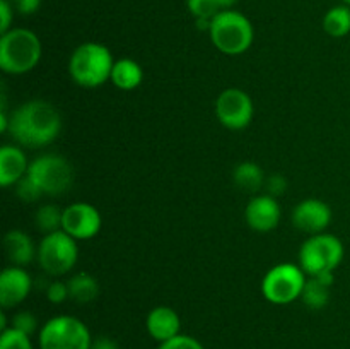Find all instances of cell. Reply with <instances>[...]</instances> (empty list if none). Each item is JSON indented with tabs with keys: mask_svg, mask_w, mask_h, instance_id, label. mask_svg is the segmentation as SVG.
I'll list each match as a JSON object with an SVG mask.
<instances>
[{
	"mask_svg": "<svg viewBox=\"0 0 350 349\" xmlns=\"http://www.w3.org/2000/svg\"><path fill=\"white\" fill-rule=\"evenodd\" d=\"M306 272L296 263H279L265 274L262 293L273 305H289L301 298L306 286Z\"/></svg>",
	"mask_w": 350,
	"mask_h": 349,
	"instance_id": "obj_8",
	"label": "cell"
},
{
	"mask_svg": "<svg viewBox=\"0 0 350 349\" xmlns=\"http://www.w3.org/2000/svg\"><path fill=\"white\" fill-rule=\"evenodd\" d=\"M29 170L27 157L21 147L3 146L0 149V185L10 187L24 178Z\"/></svg>",
	"mask_w": 350,
	"mask_h": 349,
	"instance_id": "obj_16",
	"label": "cell"
},
{
	"mask_svg": "<svg viewBox=\"0 0 350 349\" xmlns=\"http://www.w3.org/2000/svg\"><path fill=\"white\" fill-rule=\"evenodd\" d=\"M232 180H234L236 187L241 188L243 192L248 194H256L262 187H265V174L263 170L253 161H245V163L238 164L232 173Z\"/></svg>",
	"mask_w": 350,
	"mask_h": 349,
	"instance_id": "obj_20",
	"label": "cell"
},
{
	"mask_svg": "<svg viewBox=\"0 0 350 349\" xmlns=\"http://www.w3.org/2000/svg\"><path fill=\"white\" fill-rule=\"evenodd\" d=\"M10 327L17 328V331L24 332V334H27V335H33L38 328V320H36V317L31 313V311L24 310V311H19V313L14 315L12 325H10Z\"/></svg>",
	"mask_w": 350,
	"mask_h": 349,
	"instance_id": "obj_27",
	"label": "cell"
},
{
	"mask_svg": "<svg viewBox=\"0 0 350 349\" xmlns=\"http://www.w3.org/2000/svg\"><path fill=\"white\" fill-rule=\"evenodd\" d=\"M41 58V41L26 27H14L0 38V68L7 74H26Z\"/></svg>",
	"mask_w": 350,
	"mask_h": 349,
	"instance_id": "obj_2",
	"label": "cell"
},
{
	"mask_svg": "<svg viewBox=\"0 0 350 349\" xmlns=\"http://www.w3.org/2000/svg\"><path fill=\"white\" fill-rule=\"evenodd\" d=\"M280 205L275 197L265 194L256 195L248 202L245 211V219L252 229L258 233H269L277 228L280 221Z\"/></svg>",
	"mask_w": 350,
	"mask_h": 349,
	"instance_id": "obj_13",
	"label": "cell"
},
{
	"mask_svg": "<svg viewBox=\"0 0 350 349\" xmlns=\"http://www.w3.org/2000/svg\"><path fill=\"white\" fill-rule=\"evenodd\" d=\"M16 192H17V197H19L21 201H24V202H36L38 198L43 195V192L40 190V187H38V185L34 183V181L31 180L27 174L24 178H21L19 181H17Z\"/></svg>",
	"mask_w": 350,
	"mask_h": 349,
	"instance_id": "obj_26",
	"label": "cell"
},
{
	"mask_svg": "<svg viewBox=\"0 0 350 349\" xmlns=\"http://www.w3.org/2000/svg\"><path fill=\"white\" fill-rule=\"evenodd\" d=\"M12 9L21 16H31L41 5V0H9Z\"/></svg>",
	"mask_w": 350,
	"mask_h": 349,
	"instance_id": "obj_31",
	"label": "cell"
},
{
	"mask_svg": "<svg viewBox=\"0 0 350 349\" xmlns=\"http://www.w3.org/2000/svg\"><path fill=\"white\" fill-rule=\"evenodd\" d=\"M113 65L115 60L109 48L89 41L75 48L68 62V72L82 88H99L111 79Z\"/></svg>",
	"mask_w": 350,
	"mask_h": 349,
	"instance_id": "obj_3",
	"label": "cell"
},
{
	"mask_svg": "<svg viewBox=\"0 0 350 349\" xmlns=\"http://www.w3.org/2000/svg\"><path fill=\"white\" fill-rule=\"evenodd\" d=\"M157 349H205V348L202 346L200 341H197V339L191 337V335L180 334L176 335V337L170 339V341L161 342Z\"/></svg>",
	"mask_w": 350,
	"mask_h": 349,
	"instance_id": "obj_28",
	"label": "cell"
},
{
	"mask_svg": "<svg viewBox=\"0 0 350 349\" xmlns=\"http://www.w3.org/2000/svg\"><path fill=\"white\" fill-rule=\"evenodd\" d=\"M323 29L332 38H344L350 33V7L335 5L325 14Z\"/></svg>",
	"mask_w": 350,
	"mask_h": 349,
	"instance_id": "obj_22",
	"label": "cell"
},
{
	"mask_svg": "<svg viewBox=\"0 0 350 349\" xmlns=\"http://www.w3.org/2000/svg\"><path fill=\"white\" fill-rule=\"evenodd\" d=\"M91 349H120V346L115 339L106 337V335H99V337L92 339Z\"/></svg>",
	"mask_w": 350,
	"mask_h": 349,
	"instance_id": "obj_33",
	"label": "cell"
},
{
	"mask_svg": "<svg viewBox=\"0 0 350 349\" xmlns=\"http://www.w3.org/2000/svg\"><path fill=\"white\" fill-rule=\"evenodd\" d=\"M68 294L75 303H91L98 298L99 294V284L96 277H92L88 272H77L68 279Z\"/></svg>",
	"mask_w": 350,
	"mask_h": 349,
	"instance_id": "obj_21",
	"label": "cell"
},
{
	"mask_svg": "<svg viewBox=\"0 0 350 349\" xmlns=\"http://www.w3.org/2000/svg\"><path fill=\"white\" fill-rule=\"evenodd\" d=\"M146 328L157 342H166L180 335L181 320L180 315L170 307H156L149 311L146 318Z\"/></svg>",
	"mask_w": 350,
	"mask_h": 349,
	"instance_id": "obj_15",
	"label": "cell"
},
{
	"mask_svg": "<svg viewBox=\"0 0 350 349\" xmlns=\"http://www.w3.org/2000/svg\"><path fill=\"white\" fill-rule=\"evenodd\" d=\"M27 177L43 195H62L74 183V168L60 154H43L29 164Z\"/></svg>",
	"mask_w": 350,
	"mask_h": 349,
	"instance_id": "obj_9",
	"label": "cell"
},
{
	"mask_svg": "<svg viewBox=\"0 0 350 349\" xmlns=\"http://www.w3.org/2000/svg\"><path fill=\"white\" fill-rule=\"evenodd\" d=\"M265 188H267V194L277 198V197H280V195L286 194L287 180L279 173L270 174V177L265 180Z\"/></svg>",
	"mask_w": 350,
	"mask_h": 349,
	"instance_id": "obj_30",
	"label": "cell"
},
{
	"mask_svg": "<svg viewBox=\"0 0 350 349\" xmlns=\"http://www.w3.org/2000/svg\"><path fill=\"white\" fill-rule=\"evenodd\" d=\"M187 7L195 19H214L215 14L222 10L217 0H187Z\"/></svg>",
	"mask_w": 350,
	"mask_h": 349,
	"instance_id": "obj_25",
	"label": "cell"
},
{
	"mask_svg": "<svg viewBox=\"0 0 350 349\" xmlns=\"http://www.w3.org/2000/svg\"><path fill=\"white\" fill-rule=\"evenodd\" d=\"M211 40L224 55H243L250 50L255 38L252 23L245 14L232 9H222L211 23Z\"/></svg>",
	"mask_w": 350,
	"mask_h": 349,
	"instance_id": "obj_4",
	"label": "cell"
},
{
	"mask_svg": "<svg viewBox=\"0 0 350 349\" xmlns=\"http://www.w3.org/2000/svg\"><path fill=\"white\" fill-rule=\"evenodd\" d=\"M253 101L243 89L229 88L215 101V116L229 130H241L253 118Z\"/></svg>",
	"mask_w": 350,
	"mask_h": 349,
	"instance_id": "obj_10",
	"label": "cell"
},
{
	"mask_svg": "<svg viewBox=\"0 0 350 349\" xmlns=\"http://www.w3.org/2000/svg\"><path fill=\"white\" fill-rule=\"evenodd\" d=\"M101 214L88 202H75L64 209L62 229L75 240H89L101 229Z\"/></svg>",
	"mask_w": 350,
	"mask_h": 349,
	"instance_id": "obj_11",
	"label": "cell"
},
{
	"mask_svg": "<svg viewBox=\"0 0 350 349\" xmlns=\"http://www.w3.org/2000/svg\"><path fill=\"white\" fill-rule=\"evenodd\" d=\"M31 335L9 327L0 334V349H33Z\"/></svg>",
	"mask_w": 350,
	"mask_h": 349,
	"instance_id": "obj_24",
	"label": "cell"
},
{
	"mask_svg": "<svg viewBox=\"0 0 350 349\" xmlns=\"http://www.w3.org/2000/svg\"><path fill=\"white\" fill-rule=\"evenodd\" d=\"M344 3H345V5L350 7V0H344Z\"/></svg>",
	"mask_w": 350,
	"mask_h": 349,
	"instance_id": "obj_35",
	"label": "cell"
},
{
	"mask_svg": "<svg viewBox=\"0 0 350 349\" xmlns=\"http://www.w3.org/2000/svg\"><path fill=\"white\" fill-rule=\"evenodd\" d=\"M46 298L50 303H55V305L64 303L67 298H70V294H68L67 283H62V281H53V283L48 284Z\"/></svg>",
	"mask_w": 350,
	"mask_h": 349,
	"instance_id": "obj_29",
	"label": "cell"
},
{
	"mask_svg": "<svg viewBox=\"0 0 350 349\" xmlns=\"http://www.w3.org/2000/svg\"><path fill=\"white\" fill-rule=\"evenodd\" d=\"M3 248H5L7 259L16 267L27 266L38 255V248L34 246L31 236L21 229H10L7 233L3 238Z\"/></svg>",
	"mask_w": 350,
	"mask_h": 349,
	"instance_id": "obj_17",
	"label": "cell"
},
{
	"mask_svg": "<svg viewBox=\"0 0 350 349\" xmlns=\"http://www.w3.org/2000/svg\"><path fill=\"white\" fill-rule=\"evenodd\" d=\"M238 2L239 0H217V3L221 9H232V5H236Z\"/></svg>",
	"mask_w": 350,
	"mask_h": 349,
	"instance_id": "obj_34",
	"label": "cell"
},
{
	"mask_svg": "<svg viewBox=\"0 0 350 349\" xmlns=\"http://www.w3.org/2000/svg\"><path fill=\"white\" fill-rule=\"evenodd\" d=\"M344 259V245L335 235L318 233L308 238L299 250V266L308 276L334 272Z\"/></svg>",
	"mask_w": 350,
	"mask_h": 349,
	"instance_id": "obj_6",
	"label": "cell"
},
{
	"mask_svg": "<svg viewBox=\"0 0 350 349\" xmlns=\"http://www.w3.org/2000/svg\"><path fill=\"white\" fill-rule=\"evenodd\" d=\"M60 112L43 99L24 103L10 115L9 133L24 147L48 146L60 135Z\"/></svg>",
	"mask_w": 350,
	"mask_h": 349,
	"instance_id": "obj_1",
	"label": "cell"
},
{
	"mask_svg": "<svg viewBox=\"0 0 350 349\" xmlns=\"http://www.w3.org/2000/svg\"><path fill=\"white\" fill-rule=\"evenodd\" d=\"M293 222L297 229L310 235L325 233L332 222V209L320 198H306L294 209Z\"/></svg>",
	"mask_w": 350,
	"mask_h": 349,
	"instance_id": "obj_12",
	"label": "cell"
},
{
	"mask_svg": "<svg viewBox=\"0 0 350 349\" xmlns=\"http://www.w3.org/2000/svg\"><path fill=\"white\" fill-rule=\"evenodd\" d=\"M144 70L132 58H120L111 70V82L122 91H132L142 84Z\"/></svg>",
	"mask_w": 350,
	"mask_h": 349,
	"instance_id": "obj_19",
	"label": "cell"
},
{
	"mask_svg": "<svg viewBox=\"0 0 350 349\" xmlns=\"http://www.w3.org/2000/svg\"><path fill=\"white\" fill-rule=\"evenodd\" d=\"M36 257L40 267L48 276H64L77 263V243L64 229L48 233L38 246Z\"/></svg>",
	"mask_w": 350,
	"mask_h": 349,
	"instance_id": "obj_7",
	"label": "cell"
},
{
	"mask_svg": "<svg viewBox=\"0 0 350 349\" xmlns=\"http://www.w3.org/2000/svg\"><path fill=\"white\" fill-rule=\"evenodd\" d=\"M38 342L40 349H91L92 337L88 325L77 317L58 315L44 322Z\"/></svg>",
	"mask_w": 350,
	"mask_h": 349,
	"instance_id": "obj_5",
	"label": "cell"
},
{
	"mask_svg": "<svg viewBox=\"0 0 350 349\" xmlns=\"http://www.w3.org/2000/svg\"><path fill=\"white\" fill-rule=\"evenodd\" d=\"M34 222H36V228L44 235L58 231L62 229V222H64V211L53 204L41 205L34 216Z\"/></svg>",
	"mask_w": 350,
	"mask_h": 349,
	"instance_id": "obj_23",
	"label": "cell"
},
{
	"mask_svg": "<svg viewBox=\"0 0 350 349\" xmlns=\"http://www.w3.org/2000/svg\"><path fill=\"white\" fill-rule=\"evenodd\" d=\"M14 9L10 5L9 0H0V33H7L10 29V23H12Z\"/></svg>",
	"mask_w": 350,
	"mask_h": 349,
	"instance_id": "obj_32",
	"label": "cell"
},
{
	"mask_svg": "<svg viewBox=\"0 0 350 349\" xmlns=\"http://www.w3.org/2000/svg\"><path fill=\"white\" fill-rule=\"evenodd\" d=\"M334 272H323L318 276H310L306 281L301 300L310 310H321L330 301V287L334 284Z\"/></svg>",
	"mask_w": 350,
	"mask_h": 349,
	"instance_id": "obj_18",
	"label": "cell"
},
{
	"mask_svg": "<svg viewBox=\"0 0 350 349\" xmlns=\"http://www.w3.org/2000/svg\"><path fill=\"white\" fill-rule=\"evenodd\" d=\"M33 289V279L23 267H7L0 274V305L3 310L23 303Z\"/></svg>",
	"mask_w": 350,
	"mask_h": 349,
	"instance_id": "obj_14",
	"label": "cell"
}]
</instances>
